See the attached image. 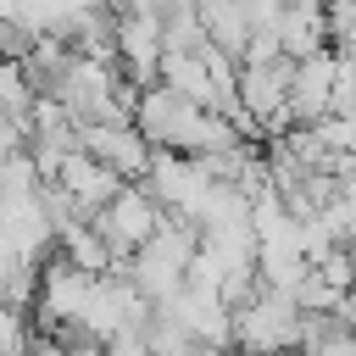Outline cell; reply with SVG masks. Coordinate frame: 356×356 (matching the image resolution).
<instances>
[{
    "mask_svg": "<svg viewBox=\"0 0 356 356\" xmlns=\"http://www.w3.org/2000/svg\"><path fill=\"white\" fill-rule=\"evenodd\" d=\"M273 39L284 56H306L317 44H328L323 33V0H284L278 17H273Z\"/></svg>",
    "mask_w": 356,
    "mask_h": 356,
    "instance_id": "cell-6",
    "label": "cell"
},
{
    "mask_svg": "<svg viewBox=\"0 0 356 356\" xmlns=\"http://www.w3.org/2000/svg\"><path fill=\"white\" fill-rule=\"evenodd\" d=\"M33 345V328H28V312L22 306H6L0 300V356H17Z\"/></svg>",
    "mask_w": 356,
    "mask_h": 356,
    "instance_id": "cell-10",
    "label": "cell"
},
{
    "mask_svg": "<svg viewBox=\"0 0 356 356\" xmlns=\"http://www.w3.org/2000/svg\"><path fill=\"white\" fill-rule=\"evenodd\" d=\"M323 33L334 50H350V33H356V0H323Z\"/></svg>",
    "mask_w": 356,
    "mask_h": 356,
    "instance_id": "cell-9",
    "label": "cell"
},
{
    "mask_svg": "<svg viewBox=\"0 0 356 356\" xmlns=\"http://www.w3.org/2000/svg\"><path fill=\"white\" fill-rule=\"evenodd\" d=\"M289 67H295V56H284V50L267 56V61H239L234 67V100L250 111V122L261 128V139L278 134V128H289V111H284Z\"/></svg>",
    "mask_w": 356,
    "mask_h": 356,
    "instance_id": "cell-2",
    "label": "cell"
},
{
    "mask_svg": "<svg viewBox=\"0 0 356 356\" xmlns=\"http://www.w3.org/2000/svg\"><path fill=\"white\" fill-rule=\"evenodd\" d=\"M111 6H117V11H145V17H161L172 0H111Z\"/></svg>",
    "mask_w": 356,
    "mask_h": 356,
    "instance_id": "cell-11",
    "label": "cell"
},
{
    "mask_svg": "<svg viewBox=\"0 0 356 356\" xmlns=\"http://www.w3.org/2000/svg\"><path fill=\"white\" fill-rule=\"evenodd\" d=\"M50 178H56V184H61V189H67V195L83 206V211L106 206V200L117 195V184H122V178H117L106 161H95L89 150H67V156H61V167H56Z\"/></svg>",
    "mask_w": 356,
    "mask_h": 356,
    "instance_id": "cell-5",
    "label": "cell"
},
{
    "mask_svg": "<svg viewBox=\"0 0 356 356\" xmlns=\"http://www.w3.org/2000/svg\"><path fill=\"white\" fill-rule=\"evenodd\" d=\"M161 217H167V211L156 206V195H150L139 178H122V184H117V195H111L106 206H95V211H89V228L106 239V250H111V256H128V250H134V245H139Z\"/></svg>",
    "mask_w": 356,
    "mask_h": 356,
    "instance_id": "cell-3",
    "label": "cell"
},
{
    "mask_svg": "<svg viewBox=\"0 0 356 356\" xmlns=\"http://www.w3.org/2000/svg\"><path fill=\"white\" fill-rule=\"evenodd\" d=\"M56 256H67V261L83 267V273H106V267H111V250H106V239L89 228V217L56 228Z\"/></svg>",
    "mask_w": 356,
    "mask_h": 356,
    "instance_id": "cell-7",
    "label": "cell"
},
{
    "mask_svg": "<svg viewBox=\"0 0 356 356\" xmlns=\"http://www.w3.org/2000/svg\"><path fill=\"white\" fill-rule=\"evenodd\" d=\"M295 328H300L295 300L267 284H256L250 300H239L228 312V345H245V350H284V345H295Z\"/></svg>",
    "mask_w": 356,
    "mask_h": 356,
    "instance_id": "cell-1",
    "label": "cell"
},
{
    "mask_svg": "<svg viewBox=\"0 0 356 356\" xmlns=\"http://www.w3.org/2000/svg\"><path fill=\"white\" fill-rule=\"evenodd\" d=\"M78 150L106 161L117 178H139L150 161V139L134 122H78Z\"/></svg>",
    "mask_w": 356,
    "mask_h": 356,
    "instance_id": "cell-4",
    "label": "cell"
},
{
    "mask_svg": "<svg viewBox=\"0 0 356 356\" xmlns=\"http://www.w3.org/2000/svg\"><path fill=\"white\" fill-rule=\"evenodd\" d=\"M317 222L328 228L334 245H350V234H356V195H334V200H323V206H317Z\"/></svg>",
    "mask_w": 356,
    "mask_h": 356,
    "instance_id": "cell-8",
    "label": "cell"
}]
</instances>
